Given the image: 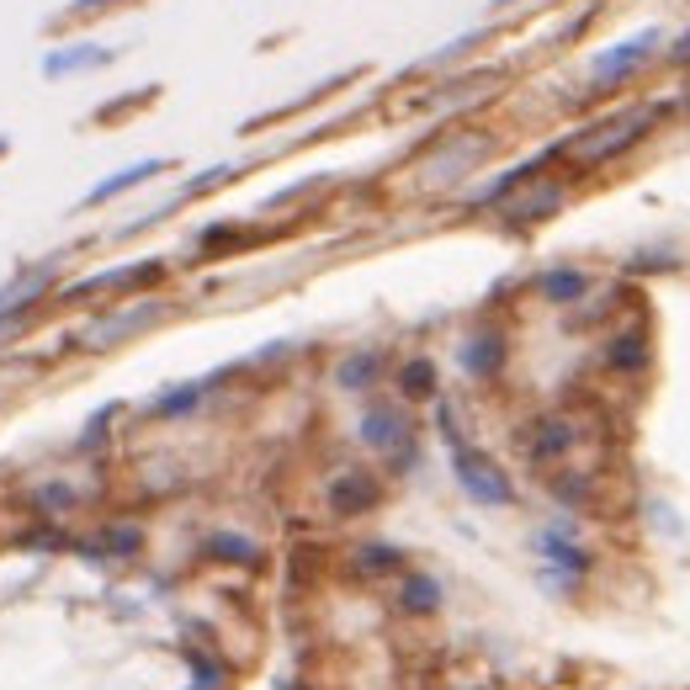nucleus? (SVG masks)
I'll list each match as a JSON object with an SVG mask.
<instances>
[{"label":"nucleus","mask_w":690,"mask_h":690,"mask_svg":"<svg viewBox=\"0 0 690 690\" xmlns=\"http://www.w3.org/2000/svg\"><path fill=\"white\" fill-rule=\"evenodd\" d=\"M669 107H621V112H606V118L584 122L579 133L563 139V170L584 176V170H600L621 160L627 149H638L643 139H653V128Z\"/></svg>","instance_id":"f257e3e1"},{"label":"nucleus","mask_w":690,"mask_h":690,"mask_svg":"<svg viewBox=\"0 0 690 690\" xmlns=\"http://www.w3.org/2000/svg\"><path fill=\"white\" fill-rule=\"evenodd\" d=\"M664 27H638V32H627L621 43H611V48H600V53H590L584 59V96H617V91H627L638 74L664 53Z\"/></svg>","instance_id":"f03ea898"},{"label":"nucleus","mask_w":690,"mask_h":690,"mask_svg":"<svg viewBox=\"0 0 690 690\" xmlns=\"http://www.w3.org/2000/svg\"><path fill=\"white\" fill-rule=\"evenodd\" d=\"M357 436L372 447L378 457H388V468L393 473H409L414 462H420V441H414V426H409V414L399 404H367L361 409V426Z\"/></svg>","instance_id":"7ed1b4c3"},{"label":"nucleus","mask_w":690,"mask_h":690,"mask_svg":"<svg viewBox=\"0 0 690 690\" xmlns=\"http://www.w3.org/2000/svg\"><path fill=\"white\" fill-rule=\"evenodd\" d=\"M447 452H452L457 489H462L473 504H489V510L516 504V483H510V473H504L489 452H478V447H468V441H457V447H447Z\"/></svg>","instance_id":"20e7f679"},{"label":"nucleus","mask_w":690,"mask_h":690,"mask_svg":"<svg viewBox=\"0 0 690 690\" xmlns=\"http://www.w3.org/2000/svg\"><path fill=\"white\" fill-rule=\"evenodd\" d=\"M494 149V139L489 133H478V128H457V133H447V139L430 149L426 160H420V187H457L468 170L483 160Z\"/></svg>","instance_id":"39448f33"},{"label":"nucleus","mask_w":690,"mask_h":690,"mask_svg":"<svg viewBox=\"0 0 690 690\" xmlns=\"http://www.w3.org/2000/svg\"><path fill=\"white\" fill-rule=\"evenodd\" d=\"M563 202H569V181L548 170V176L526 181L521 191H510L500 202V218H504V229H537V223L563 213Z\"/></svg>","instance_id":"423d86ee"},{"label":"nucleus","mask_w":690,"mask_h":690,"mask_svg":"<svg viewBox=\"0 0 690 690\" xmlns=\"http://www.w3.org/2000/svg\"><path fill=\"white\" fill-rule=\"evenodd\" d=\"M166 282V261H133V266H112V271H96L86 282H74L64 298L70 303H91V298H128V292H143V287Z\"/></svg>","instance_id":"0eeeda50"},{"label":"nucleus","mask_w":690,"mask_h":690,"mask_svg":"<svg viewBox=\"0 0 690 690\" xmlns=\"http://www.w3.org/2000/svg\"><path fill=\"white\" fill-rule=\"evenodd\" d=\"M573 447H579V420H573V414H542V420H531V430L521 436V452L537 473L569 462Z\"/></svg>","instance_id":"6e6552de"},{"label":"nucleus","mask_w":690,"mask_h":690,"mask_svg":"<svg viewBox=\"0 0 690 690\" xmlns=\"http://www.w3.org/2000/svg\"><path fill=\"white\" fill-rule=\"evenodd\" d=\"M154 319H166V303L160 298H149V303H128V309H112V313H101L96 324H86V334H80V346H91V351H107V346H122L128 334H139L149 330Z\"/></svg>","instance_id":"1a4fd4ad"},{"label":"nucleus","mask_w":690,"mask_h":690,"mask_svg":"<svg viewBox=\"0 0 690 690\" xmlns=\"http://www.w3.org/2000/svg\"><path fill=\"white\" fill-rule=\"evenodd\" d=\"M606 367L617 378H643L653 367V324L648 319H632V324H617L606 334Z\"/></svg>","instance_id":"9d476101"},{"label":"nucleus","mask_w":690,"mask_h":690,"mask_svg":"<svg viewBox=\"0 0 690 690\" xmlns=\"http://www.w3.org/2000/svg\"><path fill=\"white\" fill-rule=\"evenodd\" d=\"M324 504H330V516H367L382 504V478L372 468H340L324 483Z\"/></svg>","instance_id":"9b49d317"},{"label":"nucleus","mask_w":690,"mask_h":690,"mask_svg":"<svg viewBox=\"0 0 690 690\" xmlns=\"http://www.w3.org/2000/svg\"><path fill=\"white\" fill-rule=\"evenodd\" d=\"M504 357H510V340H504V330H494V324H483V330H473V334H462V340H457V367H462L473 382H494V378H500Z\"/></svg>","instance_id":"f8f14e48"},{"label":"nucleus","mask_w":690,"mask_h":690,"mask_svg":"<svg viewBox=\"0 0 690 690\" xmlns=\"http://www.w3.org/2000/svg\"><path fill=\"white\" fill-rule=\"evenodd\" d=\"M537 552H542V563H548L558 579H569V584H573V579H584V569H590V552L569 537V521L537 531Z\"/></svg>","instance_id":"ddd939ff"},{"label":"nucleus","mask_w":690,"mask_h":690,"mask_svg":"<svg viewBox=\"0 0 690 690\" xmlns=\"http://www.w3.org/2000/svg\"><path fill=\"white\" fill-rule=\"evenodd\" d=\"M537 298L542 303H552V309H573V303H584L590 298V287H596V277L584 271V266H548V271H537Z\"/></svg>","instance_id":"4468645a"},{"label":"nucleus","mask_w":690,"mask_h":690,"mask_svg":"<svg viewBox=\"0 0 690 690\" xmlns=\"http://www.w3.org/2000/svg\"><path fill=\"white\" fill-rule=\"evenodd\" d=\"M118 59V48H101V43H59L53 53H43V64L38 70L48 80H70V74H86V70H101V64H112Z\"/></svg>","instance_id":"2eb2a0df"},{"label":"nucleus","mask_w":690,"mask_h":690,"mask_svg":"<svg viewBox=\"0 0 690 690\" xmlns=\"http://www.w3.org/2000/svg\"><path fill=\"white\" fill-rule=\"evenodd\" d=\"M170 170V160H133V166H122L118 176H107V181H96L86 197H80V213H91V208H101V202H112V197H122V191H133V187H143V181H154V176H166Z\"/></svg>","instance_id":"dca6fc26"},{"label":"nucleus","mask_w":690,"mask_h":690,"mask_svg":"<svg viewBox=\"0 0 690 690\" xmlns=\"http://www.w3.org/2000/svg\"><path fill=\"white\" fill-rule=\"evenodd\" d=\"M378 378H382V351L378 346H357V351H346L340 367H334V382H340L346 393H367Z\"/></svg>","instance_id":"f3484780"},{"label":"nucleus","mask_w":690,"mask_h":690,"mask_svg":"<svg viewBox=\"0 0 690 690\" xmlns=\"http://www.w3.org/2000/svg\"><path fill=\"white\" fill-rule=\"evenodd\" d=\"M218 378H197V382H176V388H166V393H154L149 399V414L154 420H181V414H191V409L208 399V388H213Z\"/></svg>","instance_id":"a211bd4d"},{"label":"nucleus","mask_w":690,"mask_h":690,"mask_svg":"<svg viewBox=\"0 0 690 690\" xmlns=\"http://www.w3.org/2000/svg\"><path fill=\"white\" fill-rule=\"evenodd\" d=\"M399 611L409 617H436L441 611V584L430 573H399Z\"/></svg>","instance_id":"6ab92c4d"},{"label":"nucleus","mask_w":690,"mask_h":690,"mask_svg":"<svg viewBox=\"0 0 690 690\" xmlns=\"http://www.w3.org/2000/svg\"><path fill=\"white\" fill-rule=\"evenodd\" d=\"M441 393V372H436V361L430 357H409L404 367H399V399H409V404H426V399H436Z\"/></svg>","instance_id":"aec40b11"},{"label":"nucleus","mask_w":690,"mask_h":690,"mask_svg":"<svg viewBox=\"0 0 690 690\" xmlns=\"http://www.w3.org/2000/svg\"><path fill=\"white\" fill-rule=\"evenodd\" d=\"M351 569H357V579H388V573H404V552L388 548V542H361L351 552Z\"/></svg>","instance_id":"412c9836"},{"label":"nucleus","mask_w":690,"mask_h":690,"mask_svg":"<svg viewBox=\"0 0 690 690\" xmlns=\"http://www.w3.org/2000/svg\"><path fill=\"white\" fill-rule=\"evenodd\" d=\"M149 101H160V86H139V91H128V96H112V101H101L91 112V122L96 128H107V122H118V118H128V112H143Z\"/></svg>","instance_id":"4be33fe9"},{"label":"nucleus","mask_w":690,"mask_h":690,"mask_svg":"<svg viewBox=\"0 0 690 690\" xmlns=\"http://www.w3.org/2000/svg\"><path fill=\"white\" fill-rule=\"evenodd\" d=\"M208 558H218V563H261V542H250L239 531H218V537H208Z\"/></svg>","instance_id":"5701e85b"},{"label":"nucleus","mask_w":690,"mask_h":690,"mask_svg":"<svg viewBox=\"0 0 690 690\" xmlns=\"http://www.w3.org/2000/svg\"><path fill=\"white\" fill-rule=\"evenodd\" d=\"M234 244H250V234H244L239 223H213V229H202V234H197V250H202L208 261H213V256H229Z\"/></svg>","instance_id":"b1692460"},{"label":"nucleus","mask_w":690,"mask_h":690,"mask_svg":"<svg viewBox=\"0 0 690 690\" xmlns=\"http://www.w3.org/2000/svg\"><path fill=\"white\" fill-rule=\"evenodd\" d=\"M32 510H38V516H64V510H74V489L59 483V478H48V483L32 489Z\"/></svg>","instance_id":"393cba45"},{"label":"nucleus","mask_w":690,"mask_h":690,"mask_svg":"<svg viewBox=\"0 0 690 690\" xmlns=\"http://www.w3.org/2000/svg\"><path fill=\"white\" fill-rule=\"evenodd\" d=\"M96 548L118 552V558H133V552L143 548V531H139V526H107V531L96 537Z\"/></svg>","instance_id":"a878e982"},{"label":"nucleus","mask_w":690,"mask_h":690,"mask_svg":"<svg viewBox=\"0 0 690 690\" xmlns=\"http://www.w3.org/2000/svg\"><path fill=\"white\" fill-rule=\"evenodd\" d=\"M229 181H239V166H208L202 176H191L187 187H181V197H208V191L229 187Z\"/></svg>","instance_id":"bb28decb"},{"label":"nucleus","mask_w":690,"mask_h":690,"mask_svg":"<svg viewBox=\"0 0 690 690\" xmlns=\"http://www.w3.org/2000/svg\"><path fill=\"white\" fill-rule=\"evenodd\" d=\"M473 43H483V32H462V38H457L452 48H436V53H430V59H426V70H447L452 59H462V53H473Z\"/></svg>","instance_id":"cd10ccee"},{"label":"nucleus","mask_w":690,"mask_h":690,"mask_svg":"<svg viewBox=\"0 0 690 690\" xmlns=\"http://www.w3.org/2000/svg\"><path fill=\"white\" fill-rule=\"evenodd\" d=\"M187 664H191V674H197V686H202V690H213L218 680H223V669H218V659H208L202 648H187Z\"/></svg>","instance_id":"c85d7f7f"},{"label":"nucleus","mask_w":690,"mask_h":690,"mask_svg":"<svg viewBox=\"0 0 690 690\" xmlns=\"http://www.w3.org/2000/svg\"><path fill=\"white\" fill-rule=\"evenodd\" d=\"M118 6H139V0H70L64 22H86V17H96V11H118Z\"/></svg>","instance_id":"c756f323"},{"label":"nucleus","mask_w":690,"mask_h":690,"mask_svg":"<svg viewBox=\"0 0 690 690\" xmlns=\"http://www.w3.org/2000/svg\"><path fill=\"white\" fill-rule=\"evenodd\" d=\"M659 59H664L669 70H690V27H686V32H674V38H669Z\"/></svg>","instance_id":"7c9ffc66"},{"label":"nucleus","mask_w":690,"mask_h":690,"mask_svg":"<svg viewBox=\"0 0 690 690\" xmlns=\"http://www.w3.org/2000/svg\"><path fill=\"white\" fill-rule=\"evenodd\" d=\"M6 149H11V139H6V133H0V160H6Z\"/></svg>","instance_id":"2f4dec72"},{"label":"nucleus","mask_w":690,"mask_h":690,"mask_svg":"<svg viewBox=\"0 0 690 690\" xmlns=\"http://www.w3.org/2000/svg\"><path fill=\"white\" fill-rule=\"evenodd\" d=\"M197 690H202V686H197Z\"/></svg>","instance_id":"473e14b6"}]
</instances>
